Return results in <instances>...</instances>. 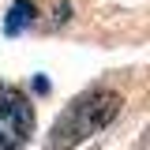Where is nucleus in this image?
<instances>
[{
  "label": "nucleus",
  "instance_id": "1",
  "mask_svg": "<svg viewBox=\"0 0 150 150\" xmlns=\"http://www.w3.org/2000/svg\"><path fill=\"white\" fill-rule=\"evenodd\" d=\"M120 105H124V98L116 90H90L83 98H75L56 116L53 131H49V150H71L79 143L94 139L98 131H105L120 116Z\"/></svg>",
  "mask_w": 150,
  "mask_h": 150
},
{
  "label": "nucleus",
  "instance_id": "2",
  "mask_svg": "<svg viewBox=\"0 0 150 150\" xmlns=\"http://www.w3.org/2000/svg\"><path fill=\"white\" fill-rule=\"evenodd\" d=\"M30 131H34L30 98L11 83H0V150H23Z\"/></svg>",
  "mask_w": 150,
  "mask_h": 150
},
{
  "label": "nucleus",
  "instance_id": "3",
  "mask_svg": "<svg viewBox=\"0 0 150 150\" xmlns=\"http://www.w3.org/2000/svg\"><path fill=\"white\" fill-rule=\"evenodd\" d=\"M34 4H30V0H15V4H11V11H8V23H4V30H8V34H19V30H26V26H30V23H34Z\"/></svg>",
  "mask_w": 150,
  "mask_h": 150
}]
</instances>
